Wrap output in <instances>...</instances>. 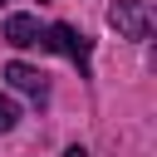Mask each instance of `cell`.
Here are the masks:
<instances>
[{
	"label": "cell",
	"instance_id": "cell-6",
	"mask_svg": "<svg viewBox=\"0 0 157 157\" xmlns=\"http://www.w3.org/2000/svg\"><path fill=\"white\" fill-rule=\"evenodd\" d=\"M64 157H88V152H83V147H69V152H64Z\"/></svg>",
	"mask_w": 157,
	"mask_h": 157
},
{
	"label": "cell",
	"instance_id": "cell-2",
	"mask_svg": "<svg viewBox=\"0 0 157 157\" xmlns=\"http://www.w3.org/2000/svg\"><path fill=\"white\" fill-rule=\"evenodd\" d=\"M39 44H44V49H59V54H69L78 69H88V54H93V44H88V34H78L74 25H49Z\"/></svg>",
	"mask_w": 157,
	"mask_h": 157
},
{
	"label": "cell",
	"instance_id": "cell-3",
	"mask_svg": "<svg viewBox=\"0 0 157 157\" xmlns=\"http://www.w3.org/2000/svg\"><path fill=\"white\" fill-rule=\"evenodd\" d=\"M5 39H10L15 49H29V44L44 39V29H39L34 15H10V20H5Z\"/></svg>",
	"mask_w": 157,
	"mask_h": 157
},
{
	"label": "cell",
	"instance_id": "cell-5",
	"mask_svg": "<svg viewBox=\"0 0 157 157\" xmlns=\"http://www.w3.org/2000/svg\"><path fill=\"white\" fill-rule=\"evenodd\" d=\"M15 123H20V108H15V103H10L5 93H0V132H10Z\"/></svg>",
	"mask_w": 157,
	"mask_h": 157
},
{
	"label": "cell",
	"instance_id": "cell-4",
	"mask_svg": "<svg viewBox=\"0 0 157 157\" xmlns=\"http://www.w3.org/2000/svg\"><path fill=\"white\" fill-rule=\"evenodd\" d=\"M5 78H10L20 93H29V98H44V93H49L44 74H39V69H29V64H5Z\"/></svg>",
	"mask_w": 157,
	"mask_h": 157
},
{
	"label": "cell",
	"instance_id": "cell-1",
	"mask_svg": "<svg viewBox=\"0 0 157 157\" xmlns=\"http://www.w3.org/2000/svg\"><path fill=\"white\" fill-rule=\"evenodd\" d=\"M108 20H113V29H118L123 39H147V34H152V10H147L142 0H113Z\"/></svg>",
	"mask_w": 157,
	"mask_h": 157
}]
</instances>
